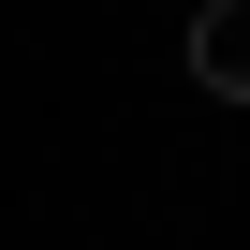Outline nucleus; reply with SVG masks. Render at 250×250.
Returning <instances> with one entry per match:
<instances>
[{"label": "nucleus", "instance_id": "obj_1", "mask_svg": "<svg viewBox=\"0 0 250 250\" xmlns=\"http://www.w3.org/2000/svg\"><path fill=\"white\" fill-rule=\"evenodd\" d=\"M191 88L206 103H250V0H206L191 15Z\"/></svg>", "mask_w": 250, "mask_h": 250}]
</instances>
